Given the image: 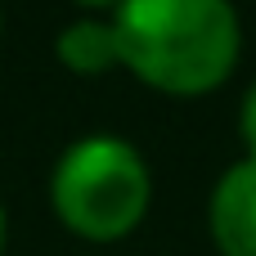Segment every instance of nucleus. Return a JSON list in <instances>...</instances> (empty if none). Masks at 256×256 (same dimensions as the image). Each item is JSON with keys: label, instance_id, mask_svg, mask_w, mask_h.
Instances as JSON below:
<instances>
[{"label": "nucleus", "instance_id": "20e7f679", "mask_svg": "<svg viewBox=\"0 0 256 256\" xmlns=\"http://www.w3.org/2000/svg\"><path fill=\"white\" fill-rule=\"evenodd\" d=\"M58 58L72 72H104L117 63V36L104 22H76L58 36Z\"/></svg>", "mask_w": 256, "mask_h": 256}, {"label": "nucleus", "instance_id": "423d86ee", "mask_svg": "<svg viewBox=\"0 0 256 256\" xmlns=\"http://www.w3.org/2000/svg\"><path fill=\"white\" fill-rule=\"evenodd\" d=\"M0 252H4V212H0Z\"/></svg>", "mask_w": 256, "mask_h": 256}, {"label": "nucleus", "instance_id": "f03ea898", "mask_svg": "<svg viewBox=\"0 0 256 256\" xmlns=\"http://www.w3.org/2000/svg\"><path fill=\"white\" fill-rule=\"evenodd\" d=\"M148 207V166L122 140H86L54 171V212L86 238H122Z\"/></svg>", "mask_w": 256, "mask_h": 256}, {"label": "nucleus", "instance_id": "39448f33", "mask_svg": "<svg viewBox=\"0 0 256 256\" xmlns=\"http://www.w3.org/2000/svg\"><path fill=\"white\" fill-rule=\"evenodd\" d=\"M243 140H248V162H256V86L243 99Z\"/></svg>", "mask_w": 256, "mask_h": 256}, {"label": "nucleus", "instance_id": "7ed1b4c3", "mask_svg": "<svg viewBox=\"0 0 256 256\" xmlns=\"http://www.w3.org/2000/svg\"><path fill=\"white\" fill-rule=\"evenodd\" d=\"M212 234L225 256H256V162H238L216 184Z\"/></svg>", "mask_w": 256, "mask_h": 256}, {"label": "nucleus", "instance_id": "0eeeda50", "mask_svg": "<svg viewBox=\"0 0 256 256\" xmlns=\"http://www.w3.org/2000/svg\"><path fill=\"white\" fill-rule=\"evenodd\" d=\"M86 4H117V0H86Z\"/></svg>", "mask_w": 256, "mask_h": 256}, {"label": "nucleus", "instance_id": "f257e3e1", "mask_svg": "<svg viewBox=\"0 0 256 256\" xmlns=\"http://www.w3.org/2000/svg\"><path fill=\"white\" fill-rule=\"evenodd\" d=\"M117 63L171 94L220 86L238 58V18L230 0H122Z\"/></svg>", "mask_w": 256, "mask_h": 256}]
</instances>
